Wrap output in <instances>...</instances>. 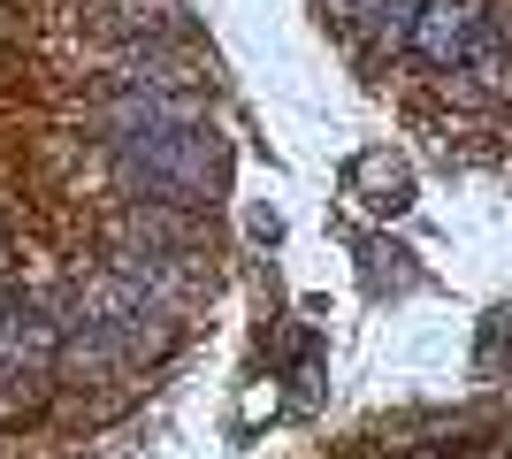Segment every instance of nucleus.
<instances>
[{"mask_svg":"<svg viewBox=\"0 0 512 459\" xmlns=\"http://www.w3.org/2000/svg\"><path fill=\"white\" fill-rule=\"evenodd\" d=\"M107 85H130V92H199V85H207V69H199L192 54H176V46H130V54H115Z\"/></svg>","mask_w":512,"mask_h":459,"instance_id":"obj_6","label":"nucleus"},{"mask_svg":"<svg viewBox=\"0 0 512 459\" xmlns=\"http://www.w3.org/2000/svg\"><path fill=\"white\" fill-rule=\"evenodd\" d=\"M474 39H482L474 0H428L421 16H413V54H421V69H436V77L467 69L474 62Z\"/></svg>","mask_w":512,"mask_h":459,"instance_id":"obj_4","label":"nucleus"},{"mask_svg":"<svg viewBox=\"0 0 512 459\" xmlns=\"http://www.w3.org/2000/svg\"><path fill=\"white\" fill-rule=\"evenodd\" d=\"M115 245H146V253H199V222L176 207H130L115 222Z\"/></svg>","mask_w":512,"mask_h":459,"instance_id":"obj_7","label":"nucleus"},{"mask_svg":"<svg viewBox=\"0 0 512 459\" xmlns=\"http://www.w3.org/2000/svg\"><path fill=\"white\" fill-rule=\"evenodd\" d=\"M352 184H367V192H383L375 207H390V215H398V207H413V184H406V169H398L390 153H367L360 169H352Z\"/></svg>","mask_w":512,"mask_h":459,"instance_id":"obj_8","label":"nucleus"},{"mask_svg":"<svg viewBox=\"0 0 512 459\" xmlns=\"http://www.w3.org/2000/svg\"><path fill=\"white\" fill-rule=\"evenodd\" d=\"M92 31L123 46H176L184 39V0H92Z\"/></svg>","mask_w":512,"mask_h":459,"instance_id":"obj_5","label":"nucleus"},{"mask_svg":"<svg viewBox=\"0 0 512 459\" xmlns=\"http://www.w3.org/2000/svg\"><path fill=\"white\" fill-rule=\"evenodd\" d=\"M383 8H390V0H321V16L337 23V31H367V39H375Z\"/></svg>","mask_w":512,"mask_h":459,"instance_id":"obj_10","label":"nucleus"},{"mask_svg":"<svg viewBox=\"0 0 512 459\" xmlns=\"http://www.w3.org/2000/svg\"><path fill=\"white\" fill-rule=\"evenodd\" d=\"M115 276H123L130 291H146L161 314H192L199 306V291H207V276H199V253H146V245H115Z\"/></svg>","mask_w":512,"mask_h":459,"instance_id":"obj_3","label":"nucleus"},{"mask_svg":"<svg viewBox=\"0 0 512 459\" xmlns=\"http://www.w3.org/2000/svg\"><path fill=\"white\" fill-rule=\"evenodd\" d=\"M8 299H23V284H8V276H0V306H8Z\"/></svg>","mask_w":512,"mask_h":459,"instance_id":"obj_11","label":"nucleus"},{"mask_svg":"<svg viewBox=\"0 0 512 459\" xmlns=\"http://www.w3.org/2000/svg\"><path fill=\"white\" fill-rule=\"evenodd\" d=\"M367 284H375V291H406L413 284V253H398V245H367Z\"/></svg>","mask_w":512,"mask_h":459,"instance_id":"obj_9","label":"nucleus"},{"mask_svg":"<svg viewBox=\"0 0 512 459\" xmlns=\"http://www.w3.org/2000/svg\"><path fill=\"white\" fill-rule=\"evenodd\" d=\"M107 169L123 184L130 207H176V215H199L222 176H230V153L214 138V123L199 131H146V138H123L107 146Z\"/></svg>","mask_w":512,"mask_h":459,"instance_id":"obj_1","label":"nucleus"},{"mask_svg":"<svg viewBox=\"0 0 512 459\" xmlns=\"http://www.w3.org/2000/svg\"><path fill=\"white\" fill-rule=\"evenodd\" d=\"M107 146L123 138H146V131H199L207 123V100L199 92H130V85H107V100L92 108Z\"/></svg>","mask_w":512,"mask_h":459,"instance_id":"obj_2","label":"nucleus"}]
</instances>
